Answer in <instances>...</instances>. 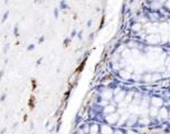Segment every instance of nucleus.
Listing matches in <instances>:
<instances>
[{"label": "nucleus", "mask_w": 170, "mask_h": 134, "mask_svg": "<svg viewBox=\"0 0 170 134\" xmlns=\"http://www.w3.org/2000/svg\"><path fill=\"white\" fill-rule=\"evenodd\" d=\"M8 16H9V10H7L6 12L4 14V16H2V19H1V24H4L6 20L8 19Z\"/></svg>", "instance_id": "f257e3e1"}, {"label": "nucleus", "mask_w": 170, "mask_h": 134, "mask_svg": "<svg viewBox=\"0 0 170 134\" xmlns=\"http://www.w3.org/2000/svg\"><path fill=\"white\" fill-rule=\"evenodd\" d=\"M14 35H15L16 37L19 36V33H18V25H15V27H14Z\"/></svg>", "instance_id": "f03ea898"}, {"label": "nucleus", "mask_w": 170, "mask_h": 134, "mask_svg": "<svg viewBox=\"0 0 170 134\" xmlns=\"http://www.w3.org/2000/svg\"><path fill=\"white\" fill-rule=\"evenodd\" d=\"M67 8V6H66V4H65V1H60V9H66Z\"/></svg>", "instance_id": "7ed1b4c3"}, {"label": "nucleus", "mask_w": 170, "mask_h": 134, "mask_svg": "<svg viewBox=\"0 0 170 134\" xmlns=\"http://www.w3.org/2000/svg\"><path fill=\"white\" fill-rule=\"evenodd\" d=\"M9 46H10L9 44H6V45H5V48H4V54H7V53H8V49H9Z\"/></svg>", "instance_id": "20e7f679"}, {"label": "nucleus", "mask_w": 170, "mask_h": 134, "mask_svg": "<svg viewBox=\"0 0 170 134\" xmlns=\"http://www.w3.org/2000/svg\"><path fill=\"white\" fill-rule=\"evenodd\" d=\"M6 97H7V94L5 93V94L1 95V97H0V102H4L5 99H6Z\"/></svg>", "instance_id": "39448f33"}, {"label": "nucleus", "mask_w": 170, "mask_h": 134, "mask_svg": "<svg viewBox=\"0 0 170 134\" xmlns=\"http://www.w3.org/2000/svg\"><path fill=\"white\" fill-rule=\"evenodd\" d=\"M54 16H55V18H58V9H56L54 10Z\"/></svg>", "instance_id": "423d86ee"}, {"label": "nucleus", "mask_w": 170, "mask_h": 134, "mask_svg": "<svg viewBox=\"0 0 170 134\" xmlns=\"http://www.w3.org/2000/svg\"><path fill=\"white\" fill-rule=\"evenodd\" d=\"M34 48H35V45H33V44H31V45H29V46H28L27 50H33Z\"/></svg>", "instance_id": "0eeeda50"}, {"label": "nucleus", "mask_w": 170, "mask_h": 134, "mask_svg": "<svg viewBox=\"0 0 170 134\" xmlns=\"http://www.w3.org/2000/svg\"><path fill=\"white\" fill-rule=\"evenodd\" d=\"M41 62H43V57H40V58H39V59H38V60H37V63H36V65H40V63Z\"/></svg>", "instance_id": "6e6552de"}, {"label": "nucleus", "mask_w": 170, "mask_h": 134, "mask_svg": "<svg viewBox=\"0 0 170 134\" xmlns=\"http://www.w3.org/2000/svg\"><path fill=\"white\" fill-rule=\"evenodd\" d=\"M44 40H45V37L43 36V37H40V38H39V40H38V43H39V44H41L43 41H44Z\"/></svg>", "instance_id": "1a4fd4ad"}, {"label": "nucleus", "mask_w": 170, "mask_h": 134, "mask_svg": "<svg viewBox=\"0 0 170 134\" xmlns=\"http://www.w3.org/2000/svg\"><path fill=\"white\" fill-rule=\"evenodd\" d=\"M4 70H1V72H0V79H1V78H2V77H4Z\"/></svg>", "instance_id": "9d476101"}, {"label": "nucleus", "mask_w": 170, "mask_h": 134, "mask_svg": "<svg viewBox=\"0 0 170 134\" xmlns=\"http://www.w3.org/2000/svg\"><path fill=\"white\" fill-rule=\"evenodd\" d=\"M78 38H80V39L82 38V31H80V33H78Z\"/></svg>", "instance_id": "9b49d317"}, {"label": "nucleus", "mask_w": 170, "mask_h": 134, "mask_svg": "<svg viewBox=\"0 0 170 134\" xmlns=\"http://www.w3.org/2000/svg\"><path fill=\"white\" fill-rule=\"evenodd\" d=\"M75 35H76V31H75V30H74V31H73V33H72V37H74Z\"/></svg>", "instance_id": "f8f14e48"}, {"label": "nucleus", "mask_w": 170, "mask_h": 134, "mask_svg": "<svg viewBox=\"0 0 170 134\" xmlns=\"http://www.w3.org/2000/svg\"><path fill=\"white\" fill-rule=\"evenodd\" d=\"M70 43V39H65V41H64V44H68Z\"/></svg>", "instance_id": "ddd939ff"}, {"label": "nucleus", "mask_w": 170, "mask_h": 134, "mask_svg": "<svg viewBox=\"0 0 170 134\" xmlns=\"http://www.w3.org/2000/svg\"><path fill=\"white\" fill-rule=\"evenodd\" d=\"M8 1H9V0H5V4H8Z\"/></svg>", "instance_id": "4468645a"}, {"label": "nucleus", "mask_w": 170, "mask_h": 134, "mask_svg": "<svg viewBox=\"0 0 170 134\" xmlns=\"http://www.w3.org/2000/svg\"><path fill=\"white\" fill-rule=\"evenodd\" d=\"M34 1H35V2H37V1H38V0H34Z\"/></svg>", "instance_id": "2eb2a0df"}]
</instances>
